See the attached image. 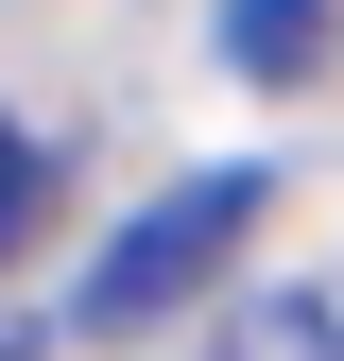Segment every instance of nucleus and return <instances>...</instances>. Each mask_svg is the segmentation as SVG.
Masks as SVG:
<instances>
[{
  "label": "nucleus",
  "mask_w": 344,
  "mask_h": 361,
  "mask_svg": "<svg viewBox=\"0 0 344 361\" xmlns=\"http://www.w3.org/2000/svg\"><path fill=\"white\" fill-rule=\"evenodd\" d=\"M0 361H35V327H0Z\"/></svg>",
  "instance_id": "39448f33"
},
{
  "label": "nucleus",
  "mask_w": 344,
  "mask_h": 361,
  "mask_svg": "<svg viewBox=\"0 0 344 361\" xmlns=\"http://www.w3.org/2000/svg\"><path fill=\"white\" fill-rule=\"evenodd\" d=\"M258 207H276V172H258V155L172 172V190H155L138 224H104V258L69 276V344H138V327H172V310H207V293L241 276Z\"/></svg>",
  "instance_id": "f257e3e1"
},
{
  "label": "nucleus",
  "mask_w": 344,
  "mask_h": 361,
  "mask_svg": "<svg viewBox=\"0 0 344 361\" xmlns=\"http://www.w3.org/2000/svg\"><path fill=\"white\" fill-rule=\"evenodd\" d=\"M35 224H52V138H18V121H0V258H18Z\"/></svg>",
  "instance_id": "20e7f679"
},
{
  "label": "nucleus",
  "mask_w": 344,
  "mask_h": 361,
  "mask_svg": "<svg viewBox=\"0 0 344 361\" xmlns=\"http://www.w3.org/2000/svg\"><path fill=\"white\" fill-rule=\"evenodd\" d=\"M310 35H327V0H224V69H241V86H293Z\"/></svg>",
  "instance_id": "7ed1b4c3"
},
{
  "label": "nucleus",
  "mask_w": 344,
  "mask_h": 361,
  "mask_svg": "<svg viewBox=\"0 0 344 361\" xmlns=\"http://www.w3.org/2000/svg\"><path fill=\"white\" fill-rule=\"evenodd\" d=\"M207 361H344V276H276L207 310Z\"/></svg>",
  "instance_id": "f03ea898"
}]
</instances>
